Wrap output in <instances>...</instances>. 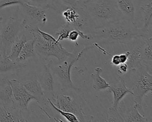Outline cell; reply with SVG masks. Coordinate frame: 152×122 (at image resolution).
<instances>
[{
    "label": "cell",
    "instance_id": "cell-1",
    "mask_svg": "<svg viewBox=\"0 0 152 122\" xmlns=\"http://www.w3.org/2000/svg\"><path fill=\"white\" fill-rule=\"evenodd\" d=\"M91 31V40L105 44L120 43L129 45L137 39L151 37L149 29L143 27H138L135 23L126 19L111 23Z\"/></svg>",
    "mask_w": 152,
    "mask_h": 122
},
{
    "label": "cell",
    "instance_id": "cell-2",
    "mask_svg": "<svg viewBox=\"0 0 152 122\" xmlns=\"http://www.w3.org/2000/svg\"><path fill=\"white\" fill-rule=\"evenodd\" d=\"M83 8L87 19V30L90 28L92 30L124 19L116 0H86Z\"/></svg>",
    "mask_w": 152,
    "mask_h": 122
},
{
    "label": "cell",
    "instance_id": "cell-3",
    "mask_svg": "<svg viewBox=\"0 0 152 122\" xmlns=\"http://www.w3.org/2000/svg\"><path fill=\"white\" fill-rule=\"evenodd\" d=\"M126 87L132 92L134 104H137L138 111L144 114L142 107L143 98L148 93L152 92V76L147 68L140 66L129 70L121 76Z\"/></svg>",
    "mask_w": 152,
    "mask_h": 122
},
{
    "label": "cell",
    "instance_id": "cell-4",
    "mask_svg": "<svg viewBox=\"0 0 152 122\" xmlns=\"http://www.w3.org/2000/svg\"><path fill=\"white\" fill-rule=\"evenodd\" d=\"M37 26L23 24V29L28 31L33 36L36 55L45 60H47L50 57H55L60 61L71 54L62 46L60 42H49L45 40L37 30Z\"/></svg>",
    "mask_w": 152,
    "mask_h": 122
},
{
    "label": "cell",
    "instance_id": "cell-5",
    "mask_svg": "<svg viewBox=\"0 0 152 122\" xmlns=\"http://www.w3.org/2000/svg\"><path fill=\"white\" fill-rule=\"evenodd\" d=\"M93 45H89L83 48L78 55L71 54L67 57L64 60L60 61L61 62L56 65H52L50 70L52 73L55 75L58 80V82L60 85L62 92L73 90L77 93H80L81 90L76 87L72 82L71 77V71L72 67L74 65L75 62L81 57L85 51H87L90 48H93Z\"/></svg>",
    "mask_w": 152,
    "mask_h": 122
},
{
    "label": "cell",
    "instance_id": "cell-6",
    "mask_svg": "<svg viewBox=\"0 0 152 122\" xmlns=\"http://www.w3.org/2000/svg\"><path fill=\"white\" fill-rule=\"evenodd\" d=\"M23 29L22 21L11 16L0 31V52L4 57L8 55L12 43Z\"/></svg>",
    "mask_w": 152,
    "mask_h": 122
},
{
    "label": "cell",
    "instance_id": "cell-7",
    "mask_svg": "<svg viewBox=\"0 0 152 122\" xmlns=\"http://www.w3.org/2000/svg\"><path fill=\"white\" fill-rule=\"evenodd\" d=\"M18 80L22 83L26 90L35 98V101L39 104V107L42 110H45L47 108L50 110L49 108L51 106L43 93L38 77L35 73L28 74Z\"/></svg>",
    "mask_w": 152,
    "mask_h": 122
},
{
    "label": "cell",
    "instance_id": "cell-8",
    "mask_svg": "<svg viewBox=\"0 0 152 122\" xmlns=\"http://www.w3.org/2000/svg\"><path fill=\"white\" fill-rule=\"evenodd\" d=\"M53 101L55 105L59 109L75 114L79 121H90L83 110V104L77 102L70 96L59 93Z\"/></svg>",
    "mask_w": 152,
    "mask_h": 122
},
{
    "label": "cell",
    "instance_id": "cell-9",
    "mask_svg": "<svg viewBox=\"0 0 152 122\" xmlns=\"http://www.w3.org/2000/svg\"><path fill=\"white\" fill-rule=\"evenodd\" d=\"M9 82L12 88L14 105L21 111H26L30 101L35 100V98L18 79H9Z\"/></svg>",
    "mask_w": 152,
    "mask_h": 122
},
{
    "label": "cell",
    "instance_id": "cell-10",
    "mask_svg": "<svg viewBox=\"0 0 152 122\" xmlns=\"http://www.w3.org/2000/svg\"><path fill=\"white\" fill-rule=\"evenodd\" d=\"M20 5V7L18 8L21 11L24 17L23 20L25 23L30 21L28 24L37 26L36 24H37L44 25L47 21L46 15V10L47 9L30 5L26 2Z\"/></svg>",
    "mask_w": 152,
    "mask_h": 122
},
{
    "label": "cell",
    "instance_id": "cell-11",
    "mask_svg": "<svg viewBox=\"0 0 152 122\" xmlns=\"http://www.w3.org/2000/svg\"><path fill=\"white\" fill-rule=\"evenodd\" d=\"M53 61L50 60L47 64L43 66L42 73L38 77L42 89L46 98L50 99L52 101L55 99V95L53 91V78L50 67Z\"/></svg>",
    "mask_w": 152,
    "mask_h": 122
},
{
    "label": "cell",
    "instance_id": "cell-12",
    "mask_svg": "<svg viewBox=\"0 0 152 122\" xmlns=\"http://www.w3.org/2000/svg\"><path fill=\"white\" fill-rule=\"evenodd\" d=\"M27 121L22 111L15 105H7L0 102V122Z\"/></svg>",
    "mask_w": 152,
    "mask_h": 122
},
{
    "label": "cell",
    "instance_id": "cell-13",
    "mask_svg": "<svg viewBox=\"0 0 152 122\" xmlns=\"http://www.w3.org/2000/svg\"><path fill=\"white\" fill-rule=\"evenodd\" d=\"M107 89V92H112L113 95L112 107L114 108H118L119 104L126 94L131 93L132 95V92L126 87L124 80L120 76H119L118 81L115 84L110 85V87Z\"/></svg>",
    "mask_w": 152,
    "mask_h": 122
},
{
    "label": "cell",
    "instance_id": "cell-14",
    "mask_svg": "<svg viewBox=\"0 0 152 122\" xmlns=\"http://www.w3.org/2000/svg\"><path fill=\"white\" fill-rule=\"evenodd\" d=\"M140 47V61L141 65L145 66L149 73L152 69V38L144 39Z\"/></svg>",
    "mask_w": 152,
    "mask_h": 122
},
{
    "label": "cell",
    "instance_id": "cell-15",
    "mask_svg": "<svg viewBox=\"0 0 152 122\" xmlns=\"http://www.w3.org/2000/svg\"><path fill=\"white\" fill-rule=\"evenodd\" d=\"M118 7L124 19L135 23V0H116Z\"/></svg>",
    "mask_w": 152,
    "mask_h": 122
},
{
    "label": "cell",
    "instance_id": "cell-16",
    "mask_svg": "<svg viewBox=\"0 0 152 122\" xmlns=\"http://www.w3.org/2000/svg\"><path fill=\"white\" fill-rule=\"evenodd\" d=\"M121 115L124 119V122H147L151 121L147 118L144 117V115H142L138 111L137 104H134V106L125 111L122 110L121 108H119Z\"/></svg>",
    "mask_w": 152,
    "mask_h": 122
},
{
    "label": "cell",
    "instance_id": "cell-17",
    "mask_svg": "<svg viewBox=\"0 0 152 122\" xmlns=\"http://www.w3.org/2000/svg\"><path fill=\"white\" fill-rule=\"evenodd\" d=\"M0 102L7 105H14L12 88L8 79L0 80Z\"/></svg>",
    "mask_w": 152,
    "mask_h": 122
},
{
    "label": "cell",
    "instance_id": "cell-18",
    "mask_svg": "<svg viewBox=\"0 0 152 122\" xmlns=\"http://www.w3.org/2000/svg\"><path fill=\"white\" fill-rule=\"evenodd\" d=\"M142 43L130 46L129 55L126 62L128 70L137 68L141 65L140 61V47Z\"/></svg>",
    "mask_w": 152,
    "mask_h": 122
},
{
    "label": "cell",
    "instance_id": "cell-19",
    "mask_svg": "<svg viewBox=\"0 0 152 122\" xmlns=\"http://www.w3.org/2000/svg\"><path fill=\"white\" fill-rule=\"evenodd\" d=\"M24 1L30 5L40 7L46 9H52L56 12H61L65 6L57 0H24Z\"/></svg>",
    "mask_w": 152,
    "mask_h": 122
},
{
    "label": "cell",
    "instance_id": "cell-20",
    "mask_svg": "<svg viewBox=\"0 0 152 122\" xmlns=\"http://www.w3.org/2000/svg\"><path fill=\"white\" fill-rule=\"evenodd\" d=\"M139 8L142 14V20L144 22L143 27L148 29L149 27L151 26L152 0H142Z\"/></svg>",
    "mask_w": 152,
    "mask_h": 122
},
{
    "label": "cell",
    "instance_id": "cell-21",
    "mask_svg": "<svg viewBox=\"0 0 152 122\" xmlns=\"http://www.w3.org/2000/svg\"><path fill=\"white\" fill-rule=\"evenodd\" d=\"M34 40L33 37L27 40L23 45L18 58L15 60V62H24L28 59L35 57L36 54L34 49Z\"/></svg>",
    "mask_w": 152,
    "mask_h": 122
},
{
    "label": "cell",
    "instance_id": "cell-22",
    "mask_svg": "<svg viewBox=\"0 0 152 122\" xmlns=\"http://www.w3.org/2000/svg\"><path fill=\"white\" fill-rule=\"evenodd\" d=\"M102 68L97 67L94 68V72L91 74V77L93 79V87L96 91L106 90L110 87V84L101 76Z\"/></svg>",
    "mask_w": 152,
    "mask_h": 122
},
{
    "label": "cell",
    "instance_id": "cell-23",
    "mask_svg": "<svg viewBox=\"0 0 152 122\" xmlns=\"http://www.w3.org/2000/svg\"><path fill=\"white\" fill-rule=\"evenodd\" d=\"M27 40V37L25 35H23L21 36H18L12 43L10 49V52L7 57L10 60L12 61H15L16 59L19 55V54L23 45Z\"/></svg>",
    "mask_w": 152,
    "mask_h": 122
},
{
    "label": "cell",
    "instance_id": "cell-24",
    "mask_svg": "<svg viewBox=\"0 0 152 122\" xmlns=\"http://www.w3.org/2000/svg\"><path fill=\"white\" fill-rule=\"evenodd\" d=\"M73 29H75V28L68 23L66 22L65 24L61 25L55 32V35L58 36L56 41L61 42L65 39H67L69 32Z\"/></svg>",
    "mask_w": 152,
    "mask_h": 122
},
{
    "label": "cell",
    "instance_id": "cell-25",
    "mask_svg": "<svg viewBox=\"0 0 152 122\" xmlns=\"http://www.w3.org/2000/svg\"><path fill=\"white\" fill-rule=\"evenodd\" d=\"M107 122L113 121H120L123 122L124 119L121 115L119 108H114L112 107L108 108L107 111L106 118L104 120Z\"/></svg>",
    "mask_w": 152,
    "mask_h": 122
},
{
    "label": "cell",
    "instance_id": "cell-26",
    "mask_svg": "<svg viewBox=\"0 0 152 122\" xmlns=\"http://www.w3.org/2000/svg\"><path fill=\"white\" fill-rule=\"evenodd\" d=\"M48 99V101H49L51 107L55 111L57 112V113L59 114V115H62L63 117H64L68 121H69V122H79V120L78 119V118L77 117V116L72 114V113H71V112H66V111H62V110L59 109L58 107H56L55 105V104L53 102V101L47 98Z\"/></svg>",
    "mask_w": 152,
    "mask_h": 122
},
{
    "label": "cell",
    "instance_id": "cell-27",
    "mask_svg": "<svg viewBox=\"0 0 152 122\" xmlns=\"http://www.w3.org/2000/svg\"><path fill=\"white\" fill-rule=\"evenodd\" d=\"M60 3L69 7H80L83 4L84 0H57Z\"/></svg>",
    "mask_w": 152,
    "mask_h": 122
},
{
    "label": "cell",
    "instance_id": "cell-28",
    "mask_svg": "<svg viewBox=\"0 0 152 122\" xmlns=\"http://www.w3.org/2000/svg\"><path fill=\"white\" fill-rule=\"evenodd\" d=\"M24 2V0H0V8L14 5H21Z\"/></svg>",
    "mask_w": 152,
    "mask_h": 122
},
{
    "label": "cell",
    "instance_id": "cell-29",
    "mask_svg": "<svg viewBox=\"0 0 152 122\" xmlns=\"http://www.w3.org/2000/svg\"><path fill=\"white\" fill-rule=\"evenodd\" d=\"M37 29V30L38 31V32L40 33V35L46 40L48 41H49V42H57L56 41V39H55L53 36H52V35H50V34L46 33V32H43L42 31L39 27L38 26H37L36 27Z\"/></svg>",
    "mask_w": 152,
    "mask_h": 122
},
{
    "label": "cell",
    "instance_id": "cell-30",
    "mask_svg": "<svg viewBox=\"0 0 152 122\" xmlns=\"http://www.w3.org/2000/svg\"><path fill=\"white\" fill-rule=\"evenodd\" d=\"M128 70V65L126 63H121L118 65V74H124L126 73Z\"/></svg>",
    "mask_w": 152,
    "mask_h": 122
},
{
    "label": "cell",
    "instance_id": "cell-31",
    "mask_svg": "<svg viewBox=\"0 0 152 122\" xmlns=\"http://www.w3.org/2000/svg\"><path fill=\"white\" fill-rule=\"evenodd\" d=\"M110 64L113 65L115 66H118L121 62H120V60H119V55H114L111 60Z\"/></svg>",
    "mask_w": 152,
    "mask_h": 122
},
{
    "label": "cell",
    "instance_id": "cell-32",
    "mask_svg": "<svg viewBox=\"0 0 152 122\" xmlns=\"http://www.w3.org/2000/svg\"><path fill=\"white\" fill-rule=\"evenodd\" d=\"M128 55H129V51H126L124 54H121L119 55L121 64V63H125L126 62L128 57Z\"/></svg>",
    "mask_w": 152,
    "mask_h": 122
},
{
    "label": "cell",
    "instance_id": "cell-33",
    "mask_svg": "<svg viewBox=\"0 0 152 122\" xmlns=\"http://www.w3.org/2000/svg\"><path fill=\"white\" fill-rule=\"evenodd\" d=\"M2 17H0V24L1 23V21H2Z\"/></svg>",
    "mask_w": 152,
    "mask_h": 122
},
{
    "label": "cell",
    "instance_id": "cell-34",
    "mask_svg": "<svg viewBox=\"0 0 152 122\" xmlns=\"http://www.w3.org/2000/svg\"><path fill=\"white\" fill-rule=\"evenodd\" d=\"M84 1H86V0H84Z\"/></svg>",
    "mask_w": 152,
    "mask_h": 122
}]
</instances>
